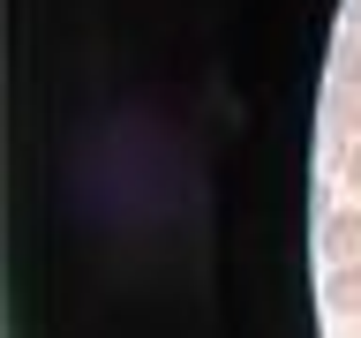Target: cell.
I'll return each instance as SVG.
<instances>
[{
    "label": "cell",
    "instance_id": "3957f363",
    "mask_svg": "<svg viewBox=\"0 0 361 338\" xmlns=\"http://www.w3.org/2000/svg\"><path fill=\"white\" fill-rule=\"evenodd\" d=\"M331 90H361V38H338V53H331Z\"/></svg>",
    "mask_w": 361,
    "mask_h": 338
},
{
    "label": "cell",
    "instance_id": "5b68a950",
    "mask_svg": "<svg viewBox=\"0 0 361 338\" xmlns=\"http://www.w3.org/2000/svg\"><path fill=\"white\" fill-rule=\"evenodd\" d=\"M354 30H361V0H354Z\"/></svg>",
    "mask_w": 361,
    "mask_h": 338
},
{
    "label": "cell",
    "instance_id": "7a4b0ae2",
    "mask_svg": "<svg viewBox=\"0 0 361 338\" xmlns=\"http://www.w3.org/2000/svg\"><path fill=\"white\" fill-rule=\"evenodd\" d=\"M324 301H331L338 315H361V263H338L331 286H324Z\"/></svg>",
    "mask_w": 361,
    "mask_h": 338
},
{
    "label": "cell",
    "instance_id": "277c9868",
    "mask_svg": "<svg viewBox=\"0 0 361 338\" xmlns=\"http://www.w3.org/2000/svg\"><path fill=\"white\" fill-rule=\"evenodd\" d=\"M346 188H354V196H361V143H354V151H346Z\"/></svg>",
    "mask_w": 361,
    "mask_h": 338
},
{
    "label": "cell",
    "instance_id": "6da1fadb",
    "mask_svg": "<svg viewBox=\"0 0 361 338\" xmlns=\"http://www.w3.org/2000/svg\"><path fill=\"white\" fill-rule=\"evenodd\" d=\"M324 256H331V263H361V203L324 218Z\"/></svg>",
    "mask_w": 361,
    "mask_h": 338
}]
</instances>
